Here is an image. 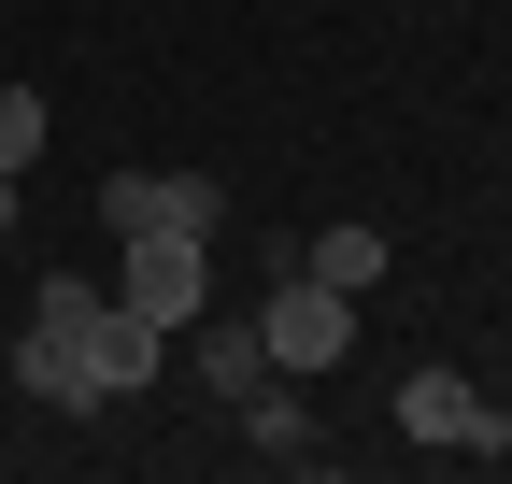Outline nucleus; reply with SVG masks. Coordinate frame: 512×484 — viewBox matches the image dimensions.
<instances>
[{
    "instance_id": "obj_10",
    "label": "nucleus",
    "mask_w": 512,
    "mask_h": 484,
    "mask_svg": "<svg viewBox=\"0 0 512 484\" xmlns=\"http://www.w3.org/2000/svg\"><path fill=\"white\" fill-rule=\"evenodd\" d=\"M43 129H57V114H43V86H0V171H15V186L43 171Z\"/></svg>"
},
{
    "instance_id": "obj_2",
    "label": "nucleus",
    "mask_w": 512,
    "mask_h": 484,
    "mask_svg": "<svg viewBox=\"0 0 512 484\" xmlns=\"http://www.w3.org/2000/svg\"><path fill=\"white\" fill-rule=\"evenodd\" d=\"M114 299L157 314V328H200V314H214V228H143V242H114Z\"/></svg>"
},
{
    "instance_id": "obj_4",
    "label": "nucleus",
    "mask_w": 512,
    "mask_h": 484,
    "mask_svg": "<svg viewBox=\"0 0 512 484\" xmlns=\"http://www.w3.org/2000/svg\"><path fill=\"white\" fill-rule=\"evenodd\" d=\"M256 342H271V371H342L356 356V299L313 285V271H285L271 299H256Z\"/></svg>"
},
{
    "instance_id": "obj_7",
    "label": "nucleus",
    "mask_w": 512,
    "mask_h": 484,
    "mask_svg": "<svg viewBox=\"0 0 512 484\" xmlns=\"http://www.w3.org/2000/svg\"><path fill=\"white\" fill-rule=\"evenodd\" d=\"M285 271H313V285H342V299H370V285H384V228H356V214H328L313 242H285Z\"/></svg>"
},
{
    "instance_id": "obj_11",
    "label": "nucleus",
    "mask_w": 512,
    "mask_h": 484,
    "mask_svg": "<svg viewBox=\"0 0 512 484\" xmlns=\"http://www.w3.org/2000/svg\"><path fill=\"white\" fill-rule=\"evenodd\" d=\"M15 200H29V186H15V171H0V242H15Z\"/></svg>"
},
{
    "instance_id": "obj_8",
    "label": "nucleus",
    "mask_w": 512,
    "mask_h": 484,
    "mask_svg": "<svg viewBox=\"0 0 512 484\" xmlns=\"http://www.w3.org/2000/svg\"><path fill=\"white\" fill-rule=\"evenodd\" d=\"M256 385H271V342H256V314H200V399H256Z\"/></svg>"
},
{
    "instance_id": "obj_1",
    "label": "nucleus",
    "mask_w": 512,
    "mask_h": 484,
    "mask_svg": "<svg viewBox=\"0 0 512 484\" xmlns=\"http://www.w3.org/2000/svg\"><path fill=\"white\" fill-rule=\"evenodd\" d=\"M29 314L72 328V356H86V385H100V399H143V385L171 371V328H157V314H128V299H114V285H86V271H57Z\"/></svg>"
},
{
    "instance_id": "obj_9",
    "label": "nucleus",
    "mask_w": 512,
    "mask_h": 484,
    "mask_svg": "<svg viewBox=\"0 0 512 484\" xmlns=\"http://www.w3.org/2000/svg\"><path fill=\"white\" fill-rule=\"evenodd\" d=\"M242 442H256V470H313V456H328V442H313V413L285 399V371L242 399Z\"/></svg>"
},
{
    "instance_id": "obj_3",
    "label": "nucleus",
    "mask_w": 512,
    "mask_h": 484,
    "mask_svg": "<svg viewBox=\"0 0 512 484\" xmlns=\"http://www.w3.org/2000/svg\"><path fill=\"white\" fill-rule=\"evenodd\" d=\"M399 442H427V456H512V413L470 385V371H399Z\"/></svg>"
},
{
    "instance_id": "obj_5",
    "label": "nucleus",
    "mask_w": 512,
    "mask_h": 484,
    "mask_svg": "<svg viewBox=\"0 0 512 484\" xmlns=\"http://www.w3.org/2000/svg\"><path fill=\"white\" fill-rule=\"evenodd\" d=\"M100 242H143V228H214L228 214V186L214 171H100Z\"/></svg>"
},
{
    "instance_id": "obj_6",
    "label": "nucleus",
    "mask_w": 512,
    "mask_h": 484,
    "mask_svg": "<svg viewBox=\"0 0 512 484\" xmlns=\"http://www.w3.org/2000/svg\"><path fill=\"white\" fill-rule=\"evenodd\" d=\"M15 385H29L43 413H100V385H86V356H72V328H57V314L15 328Z\"/></svg>"
}]
</instances>
